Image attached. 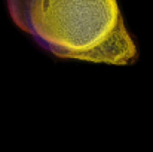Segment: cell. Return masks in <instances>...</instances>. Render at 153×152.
Returning a JSON list of instances; mask_svg holds the SVG:
<instances>
[{
    "instance_id": "1",
    "label": "cell",
    "mask_w": 153,
    "mask_h": 152,
    "mask_svg": "<svg viewBox=\"0 0 153 152\" xmlns=\"http://www.w3.org/2000/svg\"><path fill=\"white\" fill-rule=\"evenodd\" d=\"M24 33L58 58L129 66L138 51L117 0H6Z\"/></svg>"
}]
</instances>
